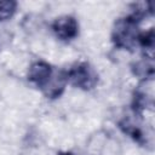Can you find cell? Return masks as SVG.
Listing matches in <instances>:
<instances>
[{
	"mask_svg": "<svg viewBox=\"0 0 155 155\" xmlns=\"http://www.w3.org/2000/svg\"><path fill=\"white\" fill-rule=\"evenodd\" d=\"M151 103L150 97L148 96V93L142 88H137V91H134V96H133V102H132V107L134 113H137L138 115H142L143 111L147 109V107Z\"/></svg>",
	"mask_w": 155,
	"mask_h": 155,
	"instance_id": "cell-5",
	"label": "cell"
},
{
	"mask_svg": "<svg viewBox=\"0 0 155 155\" xmlns=\"http://www.w3.org/2000/svg\"><path fill=\"white\" fill-rule=\"evenodd\" d=\"M58 155H74L73 153H68V151H65V153H59Z\"/></svg>",
	"mask_w": 155,
	"mask_h": 155,
	"instance_id": "cell-8",
	"label": "cell"
},
{
	"mask_svg": "<svg viewBox=\"0 0 155 155\" xmlns=\"http://www.w3.org/2000/svg\"><path fill=\"white\" fill-rule=\"evenodd\" d=\"M139 19L134 15H128L126 17L119 18L111 30V41L115 47L126 51H133L138 46L139 38Z\"/></svg>",
	"mask_w": 155,
	"mask_h": 155,
	"instance_id": "cell-1",
	"label": "cell"
},
{
	"mask_svg": "<svg viewBox=\"0 0 155 155\" xmlns=\"http://www.w3.org/2000/svg\"><path fill=\"white\" fill-rule=\"evenodd\" d=\"M53 74H54L53 68L48 63L44 61H36L29 67L28 80L33 85H35L36 87L44 91L48 85V82L51 81Z\"/></svg>",
	"mask_w": 155,
	"mask_h": 155,
	"instance_id": "cell-4",
	"label": "cell"
},
{
	"mask_svg": "<svg viewBox=\"0 0 155 155\" xmlns=\"http://www.w3.org/2000/svg\"><path fill=\"white\" fill-rule=\"evenodd\" d=\"M17 8V2L13 0H1L0 1V22L10 19Z\"/></svg>",
	"mask_w": 155,
	"mask_h": 155,
	"instance_id": "cell-7",
	"label": "cell"
},
{
	"mask_svg": "<svg viewBox=\"0 0 155 155\" xmlns=\"http://www.w3.org/2000/svg\"><path fill=\"white\" fill-rule=\"evenodd\" d=\"M119 127L124 131V133L128 134L132 139H134L139 144H144V136L139 127H137L134 124H132L130 120H122L119 122Z\"/></svg>",
	"mask_w": 155,
	"mask_h": 155,
	"instance_id": "cell-6",
	"label": "cell"
},
{
	"mask_svg": "<svg viewBox=\"0 0 155 155\" xmlns=\"http://www.w3.org/2000/svg\"><path fill=\"white\" fill-rule=\"evenodd\" d=\"M54 35L62 41H70L79 34V23L73 16H61L51 25Z\"/></svg>",
	"mask_w": 155,
	"mask_h": 155,
	"instance_id": "cell-3",
	"label": "cell"
},
{
	"mask_svg": "<svg viewBox=\"0 0 155 155\" xmlns=\"http://www.w3.org/2000/svg\"><path fill=\"white\" fill-rule=\"evenodd\" d=\"M65 73L68 82L80 90L90 91L98 84V74L94 68L87 62L75 63Z\"/></svg>",
	"mask_w": 155,
	"mask_h": 155,
	"instance_id": "cell-2",
	"label": "cell"
}]
</instances>
